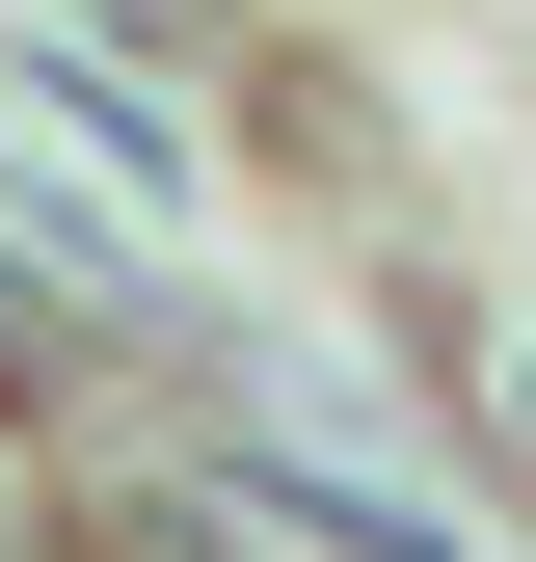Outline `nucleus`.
<instances>
[{"label":"nucleus","mask_w":536,"mask_h":562,"mask_svg":"<svg viewBox=\"0 0 536 562\" xmlns=\"http://www.w3.org/2000/svg\"><path fill=\"white\" fill-rule=\"evenodd\" d=\"M81 27H161V54H188V27H242V0H81Z\"/></svg>","instance_id":"f257e3e1"},{"label":"nucleus","mask_w":536,"mask_h":562,"mask_svg":"<svg viewBox=\"0 0 536 562\" xmlns=\"http://www.w3.org/2000/svg\"><path fill=\"white\" fill-rule=\"evenodd\" d=\"M0 562H54V509H27V456H0Z\"/></svg>","instance_id":"f03ea898"}]
</instances>
